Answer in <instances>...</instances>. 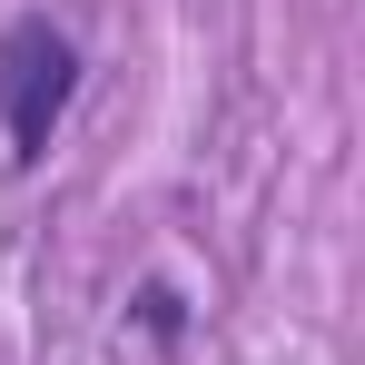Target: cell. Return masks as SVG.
<instances>
[{
    "mask_svg": "<svg viewBox=\"0 0 365 365\" xmlns=\"http://www.w3.org/2000/svg\"><path fill=\"white\" fill-rule=\"evenodd\" d=\"M79 30L50 20V10H20L10 30H0V138H10V168H40L50 158V138L60 119L79 109Z\"/></svg>",
    "mask_w": 365,
    "mask_h": 365,
    "instance_id": "6da1fadb",
    "label": "cell"
},
{
    "mask_svg": "<svg viewBox=\"0 0 365 365\" xmlns=\"http://www.w3.org/2000/svg\"><path fill=\"white\" fill-rule=\"evenodd\" d=\"M128 326H138L158 356H178V346H187V326H197V316H187V287H168V277H138V287H128Z\"/></svg>",
    "mask_w": 365,
    "mask_h": 365,
    "instance_id": "7a4b0ae2",
    "label": "cell"
}]
</instances>
